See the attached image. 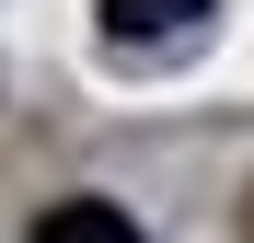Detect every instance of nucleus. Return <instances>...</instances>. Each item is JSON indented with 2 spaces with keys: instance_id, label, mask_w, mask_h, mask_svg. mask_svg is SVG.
<instances>
[{
  "instance_id": "nucleus-1",
  "label": "nucleus",
  "mask_w": 254,
  "mask_h": 243,
  "mask_svg": "<svg viewBox=\"0 0 254 243\" xmlns=\"http://www.w3.org/2000/svg\"><path fill=\"white\" fill-rule=\"evenodd\" d=\"M220 0H104V47L116 58H162V47H196V23Z\"/></svg>"
},
{
  "instance_id": "nucleus-2",
  "label": "nucleus",
  "mask_w": 254,
  "mask_h": 243,
  "mask_svg": "<svg viewBox=\"0 0 254 243\" xmlns=\"http://www.w3.org/2000/svg\"><path fill=\"white\" fill-rule=\"evenodd\" d=\"M35 243H150V232L127 220L116 197H58V209L35 220Z\"/></svg>"
}]
</instances>
